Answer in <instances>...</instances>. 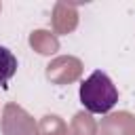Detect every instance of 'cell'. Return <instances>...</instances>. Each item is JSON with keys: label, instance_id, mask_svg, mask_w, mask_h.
<instances>
[{"label": "cell", "instance_id": "1", "mask_svg": "<svg viewBox=\"0 0 135 135\" xmlns=\"http://www.w3.org/2000/svg\"><path fill=\"white\" fill-rule=\"evenodd\" d=\"M80 101L91 114H108L118 101V89L105 72L95 70L80 84Z\"/></svg>", "mask_w": 135, "mask_h": 135}, {"label": "cell", "instance_id": "2", "mask_svg": "<svg viewBox=\"0 0 135 135\" xmlns=\"http://www.w3.org/2000/svg\"><path fill=\"white\" fill-rule=\"evenodd\" d=\"M17 72V57L6 46H0V86H4Z\"/></svg>", "mask_w": 135, "mask_h": 135}]
</instances>
